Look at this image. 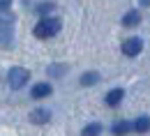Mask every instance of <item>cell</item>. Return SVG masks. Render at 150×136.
Wrapping results in <instances>:
<instances>
[{"label": "cell", "instance_id": "1", "mask_svg": "<svg viewBox=\"0 0 150 136\" xmlns=\"http://www.w3.org/2000/svg\"><path fill=\"white\" fill-rule=\"evenodd\" d=\"M58 32H60V19H53V16H44L35 25V37L39 39H49L53 35H58Z\"/></svg>", "mask_w": 150, "mask_h": 136}, {"label": "cell", "instance_id": "13", "mask_svg": "<svg viewBox=\"0 0 150 136\" xmlns=\"http://www.w3.org/2000/svg\"><path fill=\"white\" fill-rule=\"evenodd\" d=\"M53 7H56L53 2H42V5H37V14L39 16H46L49 12H53Z\"/></svg>", "mask_w": 150, "mask_h": 136}, {"label": "cell", "instance_id": "14", "mask_svg": "<svg viewBox=\"0 0 150 136\" xmlns=\"http://www.w3.org/2000/svg\"><path fill=\"white\" fill-rule=\"evenodd\" d=\"M62 69H65L62 65H51V67H49V72H51L53 76H60V72H62Z\"/></svg>", "mask_w": 150, "mask_h": 136}, {"label": "cell", "instance_id": "10", "mask_svg": "<svg viewBox=\"0 0 150 136\" xmlns=\"http://www.w3.org/2000/svg\"><path fill=\"white\" fill-rule=\"evenodd\" d=\"M102 134V125L99 122H90V125H86V129L81 132V136H99Z\"/></svg>", "mask_w": 150, "mask_h": 136}, {"label": "cell", "instance_id": "5", "mask_svg": "<svg viewBox=\"0 0 150 136\" xmlns=\"http://www.w3.org/2000/svg\"><path fill=\"white\" fill-rule=\"evenodd\" d=\"M51 120V111L49 109H35L33 113H30V122L33 125H44V122H49Z\"/></svg>", "mask_w": 150, "mask_h": 136}, {"label": "cell", "instance_id": "9", "mask_svg": "<svg viewBox=\"0 0 150 136\" xmlns=\"http://www.w3.org/2000/svg\"><path fill=\"white\" fill-rule=\"evenodd\" d=\"M122 95H125V92H122L120 88H115V90H111V92L106 95V104H109V106H118V104L122 101Z\"/></svg>", "mask_w": 150, "mask_h": 136}, {"label": "cell", "instance_id": "8", "mask_svg": "<svg viewBox=\"0 0 150 136\" xmlns=\"http://www.w3.org/2000/svg\"><path fill=\"white\" fill-rule=\"evenodd\" d=\"M46 95H51V85L49 83H37L33 88V97L35 99H42V97H46Z\"/></svg>", "mask_w": 150, "mask_h": 136}, {"label": "cell", "instance_id": "2", "mask_svg": "<svg viewBox=\"0 0 150 136\" xmlns=\"http://www.w3.org/2000/svg\"><path fill=\"white\" fill-rule=\"evenodd\" d=\"M28 78H30V72H28V69H23V67H12L7 81H9V88H12V90H21V88L28 83Z\"/></svg>", "mask_w": 150, "mask_h": 136}, {"label": "cell", "instance_id": "7", "mask_svg": "<svg viewBox=\"0 0 150 136\" xmlns=\"http://www.w3.org/2000/svg\"><path fill=\"white\" fill-rule=\"evenodd\" d=\"M134 129H136L139 134H146V132H150V118H148V116L136 118V122H134Z\"/></svg>", "mask_w": 150, "mask_h": 136}, {"label": "cell", "instance_id": "3", "mask_svg": "<svg viewBox=\"0 0 150 136\" xmlns=\"http://www.w3.org/2000/svg\"><path fill=\"white\" fill-rule=\"evenodd\" d=\"M141 49H143L141 37H129V39H125V42H122V53H125V56H129V58L139 56V53H141Z\"/></svg>", "mask_w": 150, "mask_h": 136}, {"label": "cell", "instance_id": "11", "mask_svg": "<svg viewBox=\"0 0 150 136\" xmlns=\"http://www.w3.org/2000/svg\"><path fill=\"white\" fill-rule=\"evenodd\" d=\"M129 129H132V125L127 122V120H122V122H115V125H113V134H115V136H125Z\"/></svg>", "mask_w": 150, "mask_h": 136}, {"label": "cell", "instance_id": "6", "mask_svg": "<svg viewBox=\"0 0 150 136\" xmlns=\"http://www.w3.org/2000/svg\"><path fill=\"white\" fill-rule=\"evenodd\" d=\"M139 21H141V12L132 9V12H127V14L122 16V25H127V28H134V25H139Z\"/></svg>", "mask_w": 150, "mask_h": 136}, {"label": "cell", "instance_id": "15", "mask_svg": "<svg viewBox=\"0 0 150 136\" xmlns=\"http://www.w3.org/2000/svg\"><path fill=\"white\" fill-rule=\"evenodd\" d=\"M9 2H12V0H0V5H2V12H9Z\"/></svg>", "mask_w": 150, "mask_h": 136}, {"label": "cell", "instance_id": "4", "mask_svg": "<svg viewBox=\"0 0 150 136\" xmlns=\"http://www.w3.org/2000/svg\"><path fill=\"white\" fill-rule=\"evenodd\" d=\"M12 19H9V12H2V46L7 49L9 46V37H12Z\"/></svg>", "mask_w": 150, "mask_h": 136}, {"label": "cell", "instance_id": "12", "mask_svg": "<svg viewBox=\"0 0 150 136\" xmlns=\"http://www.w3.org/2000/svg\"><path fill=\"white\" fill-rule=\"evenodd\" d=\"M97 81H99V74L97 72H88V74L81 76V85H95Z\"/></svg>", "mask_w": 150, "mask_h": 136}, {"label": "cell", "instance_id": "16", "mask_svg": "<svg viewBox=\"0 0 150 136\" xmlns=\"http://www.w3.org/2000/svg\"><path fill=\"white\" fill-rule=\"evenodd\" d=\"M141 5H143V7H146V5H150V0H141Z\"/></svg>", "mask_w": 150, "mask_h": 136}]
</instances>
